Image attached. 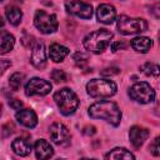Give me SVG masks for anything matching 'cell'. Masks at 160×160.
Instances as JSON below:
<instances>
[{
  "instance_id": "cell-1",
  "label": "cell",
  "mask_w": 160,
  "mask_h": 160,
  "mask_svg": "<svg viewBox=\"0 0 160 160\" xmlns=\"http://www.w3.org/2000/svg\"><path fill=\"white\" fill-rule=\"evenodd\" d=\"M89 115L92 119H102L114 126H118L121 120V111L112 101H98L89 106Z\"/></svg>"
},
{
  "instance_id": "cell-2",
  "label": "cell",
  "mask_w": 160,
  "mask_h": 160,
  "mask_svg": "<svg viewBox=\"0 0 160 160\" xmlns=\"http://www.w3.org/2000/svg\"><path fill=\"white\" fill-rule=\"evenodd\" d=\"M112 39V32L106 30V29H99V30H95L90 34H88L85 38H84V48L94 54H100L102 52L108 45L110 44Z\"/></svg>"
},
{
  "instance_id": "cell-3",
  "label": "cell",
  "mask_w": 160,
  "mask_h": 160,
  "mask_svg": "<svg viewBox=\"0 0 160 160\" xmlns=\"http://www.w3.org/2000/svg\"><path fill=\"white\" fill-rule=\"evenodd\" d=\"M54 100H55L58 108L60 109V112L64 115L74 114L80 104V100L76 96V94L71 89H68V88L58 90L54 94Z\"/></svg>"
},
{
  "instance_id": "cell-4",
  "label": "cell",
  "mask_w": 160,
  "mask_h": 160,
  "mask_svg": "<svg viewBox=\"0 0 160 160\" xmlns=\"http://www.w3.org/2000/svg\"><path fill=\"white\" fill-rule=\"evenodd\" d=\"M116 84L106 79H92L86 84V91L91 98H110L116 92Z\"/></svg>"
},
{
  "instance_id": "cell-5",
  "label": "cell",
  "mask_w": 160,
  "mask_h": 160,
  "mask_svg": "<svg viewBox=\"0 0 160 160\" xmlns=\"http://www.w3.org/2000/svg\"><path fill=\"white\" fill-rule=\"evenodd\" d=\"M118 30L124 35L139 34L148 30V22L140 18H130L126 15H120L118 18Z\"/></svg>"
},
{
  "instance_id": "cell-6",
  "label": "cell",
  "mask_w": 160,
  "mask_h": 160,
  "mask_svg": "<svg viewBox=\"0 0 160 160\" xmlns=\"http://www.w3.org/2000/svg\"><path fill=\"white\" fill-rule=\"evenodd\" d=\"M129 96L140 104H149V102L154 101L155 91L150 86V84H148L145 81H140V82H135L129 89Z\"/></svg>"
},
{
  "instance_id": "cell-7",
  "label": "cell",
  "mask_w": 160,
  "mask_h": 160,
  "mask_svg": "<svg viewBox=\"0 0 160 160\" xmlns=\"http://www.w3.org/2000/svg\"><path fill=\"white\" fill-rule=\"evenodd\" d=\"M36 29L42 34H51L58 29V20L54 14H48L44 10H38L34 16Z\"/></svg>"
},
{
  "instance_id": "cell-8",
  "label": "cell",
  "mask_w": 160,
  "mask_h": 160,
  "mask_svg": "<svg viewBox=\"0 0 160 160\" xmlns=\"http://www.w3.org/2000/svg\"><path fill=\"white\" fill-rule=\"evenodd\" d=\"M51 84L48 80L40 79V78H32L28 81L26 86H25V94L28 96H32V95H48L51 91Z\"/></svg>"
},
{
  "instance_id": "cell-9",
  "label": "cell",
  "mask_w": 160,
  "mask_h": 160,
  "mask_svg": "<svg viewBox=\"0 0 160 160\" xmlns=\"http://www.w3.org/2000/svg\"><path fill=\"white\" fill-rule=\"evenodd\" d=\"M65 9L69 14L75 15L81 19H91L92 16V8L90 4L78 1V0H68L65 2Z\"/></svg>"
},
{
  "instance_id": "cell-10",
  "label": "cell",
  "mask_w": 160,
  "mask_h": 160,
  "mask_svg": "<svg viewBox=\"0 0 160 160\" xmlns=\"http://www.w3.org/2000/svg\"><path fill=\"white\" fill-rule=\"evenodd\" d=\"M30 62L36 69H44L46 66V51L44 42H36L32 46L31 55H30Z\"/></svg>"
},
{
  "instance_id": "cell-11",
  "label": "cell",
  "mask_w": 160,
  "mask_h": 160,
  "mask_svg": "<svg viewBox=\"0 0 160 160\" xmlns=\"http://www.w3.org/2000/svg\"><path fill=\"white\" fill-rule=\"evenodd\" d=\"M49 134L55 144H64L70 138V132L68 128L61 122H54L49 129Z\"/></svg>"
},
{
  "instance_id": "cell-12",
  "label": "cell",
  "mask_w": 160,
  "mask_h": 160,
  "mask_svg": "<svg viewBox=\"0 0 160 160\" xmlns=\"http://www.w3.org/2000/svg\"><path fill=\"white\" fill-rule=\"evenodd\" d=\"M16 120L19 124H21L22 126L25 128H29V129H32L38 125V116L34 112V110L31 109H22V110H19L15 115Z\"/></svg>"
},
{
  "instance_id": "cell-13",
  "label": "cell",
  "mask_w": 160,
  "mask_h": 160,
  "mask_svg": "<svg viewBox=\"0 0 160 160\" xmlns=\"http://www.w3.org/2000/svg\"><path fill=\"white\" fill-rule=\"evenodd\" d=\"M96 18H98V21L102 24H111L116 18V10L110 4H101L98 6Z\"/></svg>"
},
{
  "instance_id": "cell-14",
  "label": "cell",
  "mask_w": 160,
  "mask_h": 160,
  "mask_svg": "<svg viewBox=\"0 0 160 160\" xmlns=\"http://www.w3.org/2000/svg\"><path fill=\"white\" fill-rule=\"evenodd\" d=\"M149 130L141 126H132L129 131V139L134 148L139 149L149 136Z\"/></svg>"
},
{
  "instance_id": "cell-15",
  "label": "cell",
  "mask_w": 160,
  "mask_h": 160,
  "mask_svg": "<svg viewBox=\"0 0 160 160\" xmlns=\"http://www.w3.org/2000/svg\"><path fill=\"white\" fill-rule=\"evenodd\" d=\"M34 149H35V154H36V158L42 160V159H49L54 155V149L52 146L50 145V142H48L46 140L44 139H39L36 140L35 145H34Z\"/></svg>"
},
{
  "instance_id": "cell-16",
  "label": "cell",
  "mask_w": 160,
  "mask_h": 160,
  "mask_svg": "<svg viewBox=\"0 0 160 160\" xmlns=\"http://www.w3.org/2000/svg\"><path fill=\"white\" fill-rule=\"evenodd\" d=\"M11 149H12V151H14L16 155L26 156V155H29V154H30L31 144H30L26 139L16 138V139L11 142Z\"/></svg>"
},
{
  "instance_id": "cell-17",
  "label": "cell",
  "mask_w": 160,
  "mask_h": 160,
  "mask_svg": "<svg viewBox=\"0 0 160 160\" xmlns=\"http://www.w3.org/2000/svg\"><path fill=\"white\" fill-rule=\"evenodd\" d=\"M68 54H69V49L60 44H52L49 49V56L54 62L62 61L68 56Z\"/></svg>"
},
{
  "instance_id": "cell-18",
  "label": "cell",
  "mask_w": 160,
  "mask_h": 160,
  "mask_svg": "<svg viewBox=\"0 0 160 160\" xmlns=\"http://www.w3.org/2000/svg\"><path fill=\"white\" fill-rule=\"evenodd\" d=\"M151 46H152V41L146 36H139L131 40V48L138 52L145 54L151 49Z\"/></svg>"
},
{
  "instance_id": "cell-19",
  "label": "cell",
  "mask_w": 160,
  "mask_h": 160,
  "mask_svg": "<svg viewBox=\"0 0 160 160\" xmlns=\"http://www.w3.org/2000/svg\"><path fill=\"white\" fill-rule=\"evenodd\" d=\"M14 44H15V38L10 32L5 30L0 31V55L11 51L14 48Z\"/></svg>"
},
{
  "instance_id": "cell-20",
  "label": "cell",
  "mask_w": 160,
  "mask_h": 160,
  "mask_svg": "<svg viewBox=\"0 0 160 160\" xmlns=\"http://www.w3.org/2000/svg\"><path fill=\"white\" fill-rule=\"evenodd\" d=\"M105 159H114V160H119V159H135L134 154H131L130 151H128L124 148H115L111 151H109L108 154H105L104 156Z\"/></svg>"
},
{
  "instance_id": "cell-21",
  "label": "cell",
  "mask_w": 160,
  "mask_h": 160,
  "mask_svg": "<svg viewBox=\"0 0 160 160\" xmlns=\"http://www.w3.org/2000/svg\"><path fill=\"white\" fill-rule=\"evenodd\" d=\"M6 18L11 25H19L22 19V11L16 6H9L6 8Z\"/></svg>"
},
{
  "instance_id": "cell-22",
  "label": "cell",
  "mask_w": 160,
  "mask_h": 160,
  "mask_svg": "<svg viewBox=\"0 0 160 160\" xmlns=\"http://www.w3.org/2000/svg\"><path fill=\"white\" fill-rule=\"evenodd\" d=\"M140 70L145 75H148V76H154V78H158L159 76V66L156 64H154V62H149L148 61V62L142 64L140 66Z\"/></svg>"
},
{
  "instance_id": "cell-23",
  "label": "cell",
  "mask_w": 160,
  "mask_h": 160,
  "mask_svg": "<svg viewBox=\"0 0 160 160\" xmlns=\"http://www.w3.org/2000/svg\"><path fill=\"white\" fill-rule=\"evenodd\" d=\"M22 80H24V74H21V72H14L10 76V79H9V85H10V88L14 91H16L21 86Z\"/></svg>"
},
{
  "instance_id": "cell-24",
  "label": "cell",
  "mask_w": 160,
  "mask_h": 160,
  "mask_svg": "<svg viewBox=\"0 0 160 160\" xmlns=\"http://www.w3.org/2000/svg\"><path fill=\"white\" fill-rule=\"evenodd\" d=\"M72 60H74V62L76 64V66H79V68H84V66L88 64L89 58H88V55H86V54L78 51V52H75V54H74Z\"/></svg>"
},
{
  "instance_id": "cell-25",
  "label": "cell",
  "mask_w": 160,
  "mask_h": 160,
  "mask_svg": "<svg viewBox=\"0 0 160 160\" xmlns=\"http://www.w3.org/2000/svg\"><path fill=\"white\" fill-rule=\"evenodd\" d=\"M51 79L55 81V82H62L66 80V74L62 71V70H59V69H55L51 71Z\"/></svg>"
},
{
  "instance_id": "cell-26",
  "label": "cell",
  "mask_w": 160,
  "mask_h": 160,
  "mask_svg": "<svg viewBox=\"0 0 160 160\" xmlns=\"http://www.w3.org/2000/svg\"><path fill=\"white\" fill-rule=\"evenodd\" d=\"M120 72V69L119 68H115V66H111V68H106L104 70L100 71V74L102 76H112V75H118Z\"/></svg>"
},
{
  "instance_id": "cell-27",
  "label": "cell",
  "mask_w": 160,
  "mask_h": 160,
  "mask_svg": "<svg viewBox=\"0 0 160 160\" xmlns=\"http://www.w3.org/2000/svg\"><path fill=\"white\" fill-rule=\"evenodd\" d=\"M150 151L154 156H159L160 154V149H159V138H155V140L152 141V144L150 145Z\"/></svg>"
},
{
  "instance_id": "cell-28",
  "label": "cell",
  "mask_w": 160,
  "mask_h": 160,
  "mask_svg": "<svg viewBox=\"0 0 160 160\" xmlns=\"http://www.w3.org/2000/svg\"><path fill=\"white\" fill-rule=\"evenodd\" d=\"M11 65V61L8 59H0V76L5 72V70Z\"/></svg>"
},
{
  "instance_id": "cell-29",
  "label": "cell",
  "mask_w": 160,
  "mask_h": 160,
  "mask_svg": "<svg viewBox=\"0 0 160 160\" xmlns=\"http://www.w3.org/2000/svg\"><path fill=\"white\" fill-rule=\"evenodd\" d=\"M9 105L10 108H12L14 110H20L22 106V102L19 99H9Z\"/></svg>"
},
{
  "instance_id": "cell-30",
  "label": "cell",
  "mask_w": 160,
  "mask_h": 160,
  "mask_svg": "<svg viewBox=\"0 0 160 160\" xmlns=\"http://www.w3.org/2000/svg\"><path fill=\"white\" fill-rule=\"evenodd\" d=\"M2 135L5 136V138H8V136H10L12 132H14V126H12V124H10V122H8L6 125H4V128H2Z\"/></svg>"
},
{
  "instance_id": "cell-31",
  "label": "cell",
  "mask_w": 160,
  "mask_h": 160,
  "mask_svg": "<svg viewBox=\"0 0 160 160\" xmlns=\"http://www.w3.org/2000/svg\"><path fill=\"white\" fill-rule=\"evenodd\" d=\"M82 132H84L85 135H94V134H95V128H94L92 125H88V126L84 128Z\"/></svg>"
},
{
  "instance_id": "cell-32",
  "label": "cell",
  "mask_w": 160,
  "mask_h": 160,
  "mask_svg": "<svg viewBox=\"0 0 160 160\" xmlns=\"http://www.w3.org/2000/svg\"><path fill=\"white\" fill-rule=\"evenodd\" d=\"M124 48H125V45H124L122 42H120V41L114 42V44L111 45V50H112V51H118L119 49H124Z\"/></svg>"
},
{
  "instance_id": "cell-33",
  "label": "cell",
  "mask_w": 160,
  "mask_h": 160,
  "mask_svg": "<svg viewBox=\"0 0 160 160\" xmlns=\"http://www.w3.org/2000/svg\"><path fill=\"white\" fill-rule=\"evenodd\" d=\"M1 26H4V20H2L1 16H0V28H1Z\"/></svg>"
},
{
  "instance_id": "cell-34",
  "label": "cell",
  "mask_w": 160,
  "mask_h": 160,
  "mask_svg": "<svg viewBox=\"0 0 160 160\" xmlns=\"http://www.w3.org/2000/svg\"><path fill=\"white\" fill-rule=\"evenodd\" d=\"M1 109H2V106H1V104H0V115H1Z\"/></svg>"
},
{
  "instance_id": "cell-35",
  "label": "cell",
  "mask_w": 160,
  "mask_h": 160,
  "mask_svg": "<svg viewBox=\"0 0 160 160\" xmlns=\"http://www.w3.org/2000/svg\"><path fill=\"white\" fill-rule=\"evenodd\" d=\"M1 1H2V0H0V2H1Z\"/></svg>"
}]
</instances>
